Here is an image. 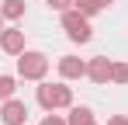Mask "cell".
I'll list each match as a JSON object with an SVG mask.
<instances>
[{
    "label": "cell",
    "instance_id": "cell-1",
    "mask_svg": "<svg viewBox=\"0 0 128 125\" xmlns=\"http://www.w3.org/2000/svg\"><path fill=\"white\" fill-rule=\"evenodd\" d=\"M38 104L45 111H56V108H69L73 104V90L66 83H42L38 87Z\"/></svg>",
    "mask_w": 128,
    "mask_h": 125
},
{
    "label": "cell",
    "instance_id": "cell-2",
    "mask_svg": "<svg viewBox=\"0 0 128 125\" xmlns=\"http://www.w3.org/2000/svg\"><path fill=\"white\" fill-rule=\"evenodd\" d=\"M62 28H66V35L73 42H90V21H86V14H80L76 7H69V11H62Z\"/></svg>",
    "mask_w": 128,
    "mask_h": 125
},
{
    "label": "cell",
    "instance_id": "cell-3",
    "mask_svg": "<svg viewBox=\"0 0 128 125\" xmlns=\"http://www.w3.org/2000/svg\"><path fill=\"white\" fill-rule=\"evenodd\" d=\"M18 73H21L24 80H42L45 73H48V59H45L42 52H21L18 56Z\"/></svg>",
    "mask_w": 128,
    "mask_h": 125
},
{
    "label": "cell",
    "instance_id": "cell-4",
    "mask_svg": "<svg viewBox=\"0 0 128 125\" xmlns=\"http://www.w3.org/2000/svg\"><path fill=\"white\" fill-rule=\"evenodd\" d=\"M0 49L7 56H21L24 52V31L21 28H4L0 31Z\"/></svg>",
    "mask_w": 128,
    "mask_h": 125
},
{
    "label": "cell",
    "instance_id": "cell-5",
    "mask_svg": "<svg viewBox=\"0 0 128 125\" xmlns=\"http://www.w3.org/2000/svg\"><path fill=\"white\" fill-rule=\"evenodd\" d=\"M0 118H4V125H24V118H28V108H24V101L7 97V101H4V111H0Z\"/></svg>",
    "mask_w": 128,
    "mask_h": 125
},
{
    "label": "cell",
    "instance_id": "cell-6",
    "mask_svg": "<svg viewBox=\"0 0 128 125\" xmlns=\"http://www.w3.org/2000/svg\"><path fill=\"white\" fill-rule=\"evenodd\" d=\"M59 77L62 80H80V77H86V62L76 59V56H62L59 59Z\"/></svg>",
    "mask_w": 128,
    "mask_h": 125
},
{
    "label": "cell",
    "instance_id": "cell-7",
    "mask_svg": "<svg viewBox=\"0 0 128 125\" xmlns=\"http://www.w3.org/2000/svg\"><path fill=\"white\" fill-rule=\"evenodd\" d=\"M86 77H90L94 83H107V80H111V59L94 56V59L86 62Z\"/></svg>",
    "mask_w": 128,
    "mask_h": 125
},
{
    "label": "cell",
    "instance_id": "cell-8",
    "mask_svg": "<svg viewBox=\"0 0 128 125\" xmlns=\"http://www.w3.org/2000/svg\"><path fill=\"white\" fill-rule=\"evenodd\" d=\"M66 122L69 125H97L90 108H69V118H66Z\"/></svg>",
    "mask_w": 128,
    "mask_h": 125
},
{
    "label": "cell",
    "instance_id": "cell-9",
    "mask_svg": "<svg viewBox=\"0 0 128 125\" xmlns=\"http://www.w3.org/2000/svg\"><path fill=\"white\" fill-rule=\"evenodd\" d=\"M0 14L7 21H18L24 14V0H4V7H0Z\"/></svg>",
    "mask_w": 128,
    "mask_h": 125
},
{
    "label": "cell",
    "instance_id": "cell-10",
    "mask_svg": "<svg viewBox=\"0 0 128 125\" xmlns=\"http://www.w3.org/2000/svg\"><path fill=\"white\" fill-rule=\"evenodd\" d=\"M111 83H128V62H111Z\"/></svg>",
    "mask_w": 128,
    "mask_h": 125
},
{
    "label": "cell",
    "instance_id": "cell-11",
    "mask_svg": "<svg viewBox=\"0 0 128 125\" xmlns=\"http://www.w3.org/2000/svg\"><path fill=\"white\" fill-rule=\"evenodd\" d=\"M73 7H76L80 14H86V18H94V14L100 11V4H97V0H73Z\"/></svg>",
    "mask_w": 128,
    "mask_h": 125
},
{
    "label": "cell",
    "instance_id": "cell-12",
    "mask_svg": "<svg viewBox=\"0 0 128 125\" xmlns=\"http://www.w3.org/2000/svg\"><path fill=\"white\" fill-rule=\"evenodd\" d=\"M14 77H0V101H7V97H14Z\"/></svg>",
    "mask_w": 128,
    "mask_h": 125
},
{
    "label": "cell",
    "instance_id": "cell-13",
    "mask_svg": "<svg viewBox=\"0 0 128 125\" xmlns=\"http://www.w3.org/2000/svg\"><path fill=\"white\" fill-rule=\"evenodd\" d=\"M45 4H48L52 11H69V7H73V0H45Z\"/></svg>",
    "mask_w": 128,
    "mask_h": 125
},
{
    "label": "cell",
    "instance_id": "cell-14",
    "mask_svg": "<svg viewBox=\"0 0 128 125\" xmlns=\"http://www.w3.org/2000/svg\"><path fill=\"white\" fill-rule=\"evenodd\" d=\"M42 125H69V122H66V118H59V115H45Z\"/></svg>",
    "mask_w": 128,
    "mask_h": 125
},
{
    "label": "cell",
    "instance_id": "cell-15",
    "mask_svg": "<svg viewBox=\"0 0 128 125\" xmlns=\"http://www.w3.org/2000/svg\"><path fill=\"white\" fill-rule=\"evenodd\" d=\"M107 125H128V115H114V118H107Z\"/></svg>",
    "mask_w": 128,
    "mask_h": 125
},
{
    "label": "cell",
    "instance_id": "cell-16",
    "mask_svg": "<svg viewBox=\"0 0 128 125\" xmlns=\"http://www.w3.org/2000/svg\"><path fill=\"white\" fill-rule=\"evenodd\" d=\"M97 4H100V7H107V4H114V0H97Z\"/></svg>",
    "mask_w": 128,
    "mask_h": 125
},
{
    "label": "cell",
    "instance_id": "cell-17",
    "mask_svg": "<svg viewBox=\"0 0 128 125\" xmlns=\"http://www.w3.org/2000/svg\"><path fill=\"white\" fill-rule=\"evenodd\" d=\"M4 21H7V18H4V14H0V31H4Z\"/></svg>",
    "mask_w": 128,
    "mask_h": 125
}]
</instances>
